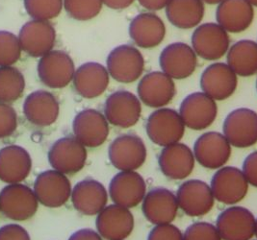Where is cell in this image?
<instances>
[{"label": "cell", "instance_id": "cell-34", "mask_svg": "<svg viewBox=\"0 0 257 240\" xmlns=\"http://www.w3.org/2000/svg\"><path fill=\"white\" fill-rule=\"evenodd\" d=\"M26 13L39 21H50L57 18L64 7V0H24Z\"/></svg>", "mask_w": 257, "mask_h": 240}, {"label": "cell", "instance_id": "cell-31", "mask_svg": "<svg viewBox=\"0 0 257 240\" xmlns=\"http://www.w3.org/2000/svg\"><path fill=\"white\" fill-rule=\"evenodd\" d=\"M165 9L168 21L179 29L198 27L205 12L202 0H170Z\"/></svg>", "mask_w": 257, "mask_h": 240}, {"label": "cell", "instance_id": "cell-14", "mask_svg": "<svg viewBox=\"0 0 257 240\" xmlns=\"http://www.w3.org/2000/svg\"><path fill=\"white\" fill-rule=\"evenodd\" d=\"M18 37L22 49L27 55L41 58L53 49L56 31L49 21L32 20L24 24Z\"/></svg>", "mask_w": 257, "mask_h": 240}, {"label": "cell", "instance_id": "cell-13", "mask_svg": "<svg viewBox=\"0 0 257 240\" xmlns=\"http://www.w3.org/2000/svg\"><path fill=\"white\" fill-rule=\"evenodd\" d=\"M140 99L128 91H117L110 94L104 106L106 119L112 125L130 128L140 120Z\"/></svg>", "mask_w": 257, "mask_h": 240}, {"label": "cell", "instance_id": "cell-15", "mask_svg": "<svg viewBox=\"0 0 257 240\" xmlns=\"http://www.w3.org/2000/svg\"><path fill=\"white\" fill-rule=\"evenodd\" d=\"M255 220L247 208L231 206L220 213L216 227L222 240H250L255 234Z\"/></svg>", "mask_w": 257, "mask_h": 240}, {"label": "cell", "instance_id": "cell-3", "mask_svg": "<svg viewBox=\"0 0 257 240\" xmlns=\"http://www.w3.org/2000/svg\"><path fill=\"white\" fill-rule=\"evenodd\" d=\"M38 205L34 190L21 183L8 184L0 191V211L15 221H24L35 215Z\"/></svg>", "mask_w": 257, "mask_h": 240}, {"label": "cell", "instance_id": "cell-32", "mask_svg": "<svg viewBox=\"0 0 257 240\" xmlns=\"http://www.w3.org/2000/svg\"><path fill=\"white\" fill-rule=\"evenodd\" d=\"M227 65L237 76L250 77L257 73V43L242 40L230 46L227 51Z\"/></svg>", "mask_w": 257, "mask_h": 240}, {"label": "cell", "instance_id": "cell-23", "mask_svg": "<svg viewBox=\"0 0 257 240\" xmlns=\"http://www.w3.org/2000/svg\"><path fill=\"white\" fill-rule=\"evenodd\" d=\"M178 208L176 195L164 187L153 188L142 202L145 217L154 225L172 223L176 219Z\"/></svg>", "mask_w": 257, "mask_h": 240}, {"label": "cell", "instance_id": "cell-40", "mask_svg": "<svg viewBox=\"0 0 257 240\" xmlns=\"http://www.w3.org/2000/svg\"><path fill=\"white\" fill-rule=\"evenodd\" d=\"M0 240H31L24 227L18 224H9L0 228Z\"/></svg>", "mask_w": 257, "mask_h": 240}, {"label": "cell", "instance_id": "cell-25", "mask_svg": "<svg viewBox=\"0 0 257 240\" xmlns=\"http://www.w3.org/2000/svg\"><path fill=\"white\" fill-rule=\"evenodd\" d=\"M110 75L104 66L95 62H88L75 70L73 87L83 98L93 99L103 94L109 85Z\"/></svg>", "mask_w": 257, "mask_h": 240}, {"label": "cell", "instance_id": "cell-5", "mask_svg": "<svg viewBox=\"0 0 257 240\" xmlns=\"http://www.w3.org/2000/svg\"><path fill=\"white\" fill-rule=\"evenodd\" d=\"M111 163L120 171H135L147 160V147L137 135L125 134L116 137L108 150Z\"/></svg>", "mask_w": 257, "mask_h": 240}, {"label": "cell", "instance_id": "cell-46", "mask_svg": "<svg viewBox=\"0 0 257 240\" xmlns=\"http://www.w3.org/2000/svg\"><path fill=\"white\" fill-rule=\"evenodd\" d=\"M253 7H257V0H247Z\"/></svg>", "mask_w": 257, "mask_h": 240}, {"label": "cell", "instance_id": "cell-24", "mask_svg": "<svg viewBox=\"0 0 257 240\" xmlns=\"http://www.w3.org/2000/svg\"><path fill=\"white\" fill-rule=\"evenodd\" d=\"M194 152L186 144L176 142L164 147L158 163L166 177L172 180H183L191 175L195 167Z\"/></svg>", "mask_w": 257, "mask_h": 240}, {"label": "cell", "instance_id": "cell-7", "mask_svg": "<svg viewBox=\"0 0 257 240\" xmlns=\"http://www.w3.org/2000/svg\"><path fill=\"white\" fill-rule=\"evenodd\" d=\"M37 70L44 85L50 89H63L73 80L75 67L67 52L51 50L40 58Z\"/></svg>", "mask_w": 257, "mask_h": 240}, {"label": "cell", "instance_id": "cell-26", "mask_svg": "<svg viewBox=\"0 0 257 240\" xmlns=\"http://www.w3.org/2000/svg\"><path fill=\"white\" fill-rule=\"evenodd\" d=\"M129 36L141 48L150 49L159 46L166 36L163 21L153 13H141L129 24Z\"/></svg>", "mask_w": 257, "mask_h": 240}, {"label": "cell", "instance_id": "cell-11", "mask_svg": "<svg viewBox=\"0 0 257 240\" xmlns=\"http://www.w3.org/2000/svg\"><path fill=\"white\" fill-rule=\"evenodd\" d=\"M162 71L176 80L190 77L197 69L198 55L185 43H174L166 46L159 57Z\"/></svg>", "mask_w": 257, "mask_h": 240}, {"label": "cell", "instance_id": "cell-20", "mask_svg": "<svg viewBox=\"0 0 257 240\" xmlns=\"http://www.w3.org/2000/svg\"><path fill=\"white\" fill-rule=\"evenodd\" d=\"M238 86L237 74L224 63H214L203 70L200 76L202 92L215 101H222L233 94Z\"/></svg>", "mask_w": 257, "mask_h": 240}, {"label": "cell", "instance_id": "cell-22", "mask_svg": "<svg viewBox=\"0 0 257 240\" xmlns=\"http://www.w3.org/2000/svg\"><path fill=\"white\" fill-rule=\"evenodd\" d=\"M95 222L98 233L107 240H124L134 229V217L129 208L117 204L105 206Z\"/></svg>", "mask_w": 257, "mask_h": 240}, {"label": "cell", "instance_id": "cell-21", "mask_svg": "<svg viewBox=\"0 0 257 240\" xmlns=\"http://www.w3.org/2000/svg\"><path fill=\"white\" fill-rule=\"evenodd\" d=\"M109 194L115 204L127 208L135 207L147 194V184L139 173L120 171L111 180Z\"/></svg>", "mask_w": 257, "mask_h": 240}, {"label": "cell", "instance_id": "cell-37", "mask_svg": "<svg viewBox=\"0 0 257 240\" xmlns=\"http://www.w3.org/2000/svg\"><path fill=\"white\" fill-rule=\"evenodd\" d=\"M183 240H222L217 227L208 222H197L188 227Z\"/></svg>", "mask_w": 257, "mask_h": 240}, {"label": "cell", "instance_id": "cell-17", "mask_svg": "<svg viewBox=\"0 0 257 240\" xmlns=\"http://www.w3.org/2000/svg\"><path fill=\"white\" fill-rule=\"evenodd\" d=\"M231 144L223 134L207 132L196 140L194 156L199 164L207 169H219L230 158Z\"/></svg>", "mask_w": 257, "mask_h": 240}, {"label": "cell", "instance_id": "cell-27", "mask_svg": "<svg viewBox=\"0 0 257 240\" xmlns=\"http://www.w3.org/2000/svg\"><path fill=\"white\" fill-rule=\"evenodd\" d=\"M216 19L227 33H241L253 22V6L247 0H222L218 5Z\"/></svg>", "mask_w": 257, "mask_h": 240}, {"label": "cell", "instance_id": "cell-33", "mask_svg": "<svg viewBox=\"0 0 257 240\" xmlns=\"http://www.w3.org/2000/svg\"><path fill=\"white\" fill-rule=\"evenodd\" d=\"M25 89L24 74L17 68L0 67V103H12L22 97Z\"/></svg>", "mask_w": 257, "mask_h": 240}, {"label": "cell", "instance_id": "cell-45", "mask_svg": "<svg viewBox=\"0 0 257 240\" xmlns=\"http://www.w3.org/2000/svg\"><path fill=\"white\" fill-rule=\"evenodd\" d=\"M204 3H207V4H210V5H214V4H219L221 3L222 0H202Z\"/></svg>", "mask_w": 257, "mask_h": 240}, {"label": "cell", "instance_id": "cell-30", "mask_svg": "<svg viewBox=\"0 0 257 240\" xmlns=\"http://www.w3.org/2000/svg\"><path fill=\"white\" fill-rule=\"evenodd\" d=\"M73 206L82 214H98L107 204L108 194L104 185L93 179L76 183L71 191Z\"/></svg>", "mask_w": 257, "mask_h": 240}, {"label": "cell", "instance_id": "cell-19", "mask_svg": "<svg viewBox=\"0 0 257 240\" xmlns=\"http://www.w3.org/2000/svg\"><path fill=\"white\" fill-rule=\"evenodd\" d=\"M72 131L75 138L85 147L95 148L105 142L109 125L105 115L96 110L87 109L75 115Z\"/></svg>", "mask_w": 257, "mask_h": 240}, {"label": "cell", "instance_id": "cell-43", "mask_svg": "<svg viewBox=\"0 0 257 240\" xmlns=\"http://www.w3.org/2000/svg\"><path fill=\"white\" fill-rule=\"evenodd\" d=\"M170 0H138L141 6L149 11H160L168 5Z\"/></svg>", "mask_w": 257, "mask_h": 240}, {"label": "cell", "instance_id": "cell-41", "mask_svg": "<svg viewBox=\"0 0 257 240\" xmlns=\"http://www.w3.org/2000/svg\"><path fill=\"white\" fill-rule=\"evenodd\" d=\"M242 171L248 184L257 187V151L250 153L243 162Z\"/></svg>", "mask_w": 257, "mask_h": 240}, {"label": "cell", "instance_id": "cell-29", "mask_svg": "<svg viewBox=\"0 0 257 240\" xmlns=\"http://www.w3.org/2000/svg\"><path fill=\"white\" fill-rule=\"evenodd\" d=\"M32 169L30 154L19 145L0 149V180L4 183H19L24 181Z\"/></svg>", "mask_w": 257, "mask_h": 240}, {"label": "cell", "instance_id": "cell-12", "mask_svg": "<svg viewBox=\"0 0 257 240\" xmlns=\"http://www.w3.org/2000/svg\"><path fill=\"white\" fill-rule=\"evenodd\" d=\"M137 92L140 101L146 106L160 109L171 103L176 96V84L163 71H152L141 79Z\"/></svg>", "mask_w": 257, "mask_h": 240}, {"label": "cell", "instance_id": "cell-48", "mask_svg": "<svg viewBox=\"0 0 257 240\" xmlns=\"http://www.w3.org/2000/svg\"><path fill=\"white\" fill-rule=\"evenodd\" d=\"M256 90H257V80H256Z\"/></svg>", "mask_w": 257, "mask_h": 240}, {"label": "cell", "instance_id": "cell-44", "mask_svg": "<svg viewBox=\"0 0 257 240\" xmlns=\"http://www.w3.org/2000/svg\"><path fill=\"white\" fill-rule=\"evenodd\" d=\"M135 0H102L103 4L113 10H123L128 8Z\"/></svg>", "mask_w": 257, "mask_h": 240}, {"label": "cell", "instance_id": "cell-38", "mask_svg": "<svg viewBox=\"0 0 257 240\" xmlns=\"http://www.w3.org/2000/svg\"><path fill=\"white\" fill-rule=\"evenodd\" d=\"M18 127V115L9 104L0 103V139L10 137Z\"/></svg>", "mask_w": 257, "mask_h": 240}, {"label": "cell", "instance_id": "cell-47", "mask_svg": "<svg viewBox=\"0 0 257 240\" xmlns=\"http://www.w3.org/2000/svg\"><path fill=\"white\" fill-rule=\"evenodd\" d=\"M257 237V219L255 220V234H254Z\"/></svg>", "mask_w": 257, "mask_h": 240}, {"label": "cell", "instance_id": "cell-1", "mask_svg": "<svg viewBox=\"0 0 257 240\" xmlns=\"http://www.w3.org/2000/svg\"><path fill=\"white\" fill-rule=\"evenodd\" d=\"M185 127L176 110L160 108L149 116L146 130L153 143L166 147L180 141L184 136Z\"/></svg>", "mask_w": 257, "mask_h": 240}, {"label": "cell", "instance_id": "cell-9", "mask_svg": "<svg viewBox=\"0 0 257 240\" xmlns=\"http://www.w3.org/2000/svg\"><path fill=\"white\" fill-rule=\"evenodd\" d=\"M178 113L186 127L201 131L214 123L218 107L216 101L204 92H194L182 100Z\"/></svg>", "mask_w": 257, "mask_h": 240}, {"label": "cell", "instance_id": "cell-35", "mask_svg": "<svg viewBox=\"0 0 257 240\" xmlns=\"http://www.w3.org/2000/svg\"><path fill=\"white\" fill-rule=\"evenodd\" d=\"M102 0H64V8L71 19L86 22L98 16L102 9Z\"/></svg>", "mask_w": 257, "mask_h": 240}, {"label": "cell", "instance_id": "cell-18", "mask_svg": "<svg viewBox=\"0 0 257 240\" xmlns=\"http://www.w3.org/2000/svg\"><path fill=\"white\" fill-rule=\"evenodd\" d=\"M70 180L57 170L41 173L34 183V192L38 201L47 207H60L65 205L71 196Z\"/></svg>", "mask_w": 257, "mask_h": 240}, {"label": "cell", "instance_id": "cell-4", "mask_svg": "<svg viewBox=\"0 0 257 240\" xmlns=\"http://www.w3.org/2000/svg\"><path fill=\"white\" fill-rule=\"evenodd\" d=\"M230 46L228 33L218 23L199 25L192 35V47L199 57L217 61L223 57Z\"/></svg>", "mask_w": 257, "mask_h": 240}, {"label": "cell", "instance_id": "cell-2", "mask_svg": "<svg viewBox=\"0 0 257 240\" xmlns=\"http://www.w3.org/2000/svg\"><path fill=\"white\" fill-rule=\"evenodd\" d=\"M106 66L109 75L114 80L129 84L142 76L145 69V59L135 46L121 45L109 53Z\"/></svg>", "mask_w": 257, "mask_h": 240}, {"label": "cell", "instance_id": "cell-42", "mask_svg": "<svg viewBox=\"0 0 257 240\" xmlns=\"http://www.w3.org/2000/svg\"><path fill=\"white\" fill-rule=\"evenodd\" d=\"M69 240H102V238L94 229H81L73 232Z\"/></svg>", "mask_w": 257, "mask_h": 240}, {"label": "cell", "instance_id": "cell-36", "mask_svg": "<svg viewBox=\"0 0 257 240\" xmlns=\"http://www.w3.org/2000/svg\"><path fill=\"white\" fill-rule=\"evenodd\" d=\"M19 37L9 31H0V67L15 65L22 56Z\"/></svg>", "mask_w": 257, "mask_h": 240}, {"label": "cell", "instance_id": "cell-6", "mask_svg": "<svg viewBox=\"0 0 257 240\" xmlns=\"http://www.w3.org/2000/svg\"><path fill=\"white\" fill-rule=\"evenodd\" d=\"M223 135L231 146L247 148L257 143V113L239 108L229 113L222 126Z\"/></svg>", "mask_w": 257, "mask_h": 240}, {"label": "cell", "instance_id": "cell-28", "mask_svg": "<svg viewBox=\"0 0 257 240\" xmlns=\"http://www.w3.org/2000/svg\"><path fill=\"white\" fill-rule=\"evenodd\" d=\"M59 112L58 100L47 91L33 92L24 101V114L26 119L38 127H47L55 123Z\"/></svg>", "mask_w": 257, "mask_h": 240}, {"label": "cell", "instance_id": "cell-10", "mask_svg": "<svg viewBox=\"0 0 257 240\" xmlns=\"http://www.w3.org/2000/svg\"><path fill=\"white\" fill-rule=\"evenodd\" d=\"M86 160V148L75 137H62L48 151V161L51 167L65 175L82 170Z\"/></svg>", "mask_w": 257, "mask_h": 240}, {"label": "cell", "instance_id": "cell-39", "mask_svg": "<svg viewBox=\"0 0 257 240\" xmlns=\"http://www.w3.org/2000/svg\"><path fill=\"white\" fill-rule=\"evenodd\" d=\"M148 240H183V233L171 223L156 225L151 230Z\"/></svg>", "mask_w": 257, "mask_h": 240}, {"label": "cell", "instance_id": "cell-8", "mask_svg": "<svg viewBox=\"0 0 257 240\" xmlns=\"http://www.w3.org/2000/svg\"><path fill=\"white\" fill-rule=\"evenodd\" d=\"M210 187L215 200L225 205H234L245 198L248 183L241 169L222 166L212 177Z\"/></svg>", "mask_w": 257, "mask_h": 240}, {"label": "cell", "instance_id": "cell-16", "mask_svg": "<svg viewBox=\"0 0 257 240\" xmlns=\"http://www.w3.org/2000/svg\"><path fill=\"white\" fill-rule=\"evenodd\" d=\"M178 206L192 217L206 215L214 206L215 198L210 185L200 180H189L176 192Z\"/></svg>", "mask_w": 257, "mask_h": 240}]
</instances>
